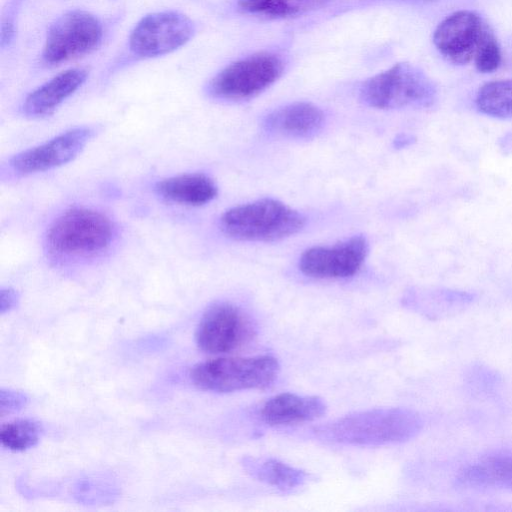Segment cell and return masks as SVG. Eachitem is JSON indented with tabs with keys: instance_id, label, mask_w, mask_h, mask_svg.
Wrapping results in <instances>:
<instances>
[{
	"instance_id": "1",
	"label": "cell",
	"mask_w": 512,
	"mask_h": 512,
	"mask_svg": "<svg viewBox=\"0 0 512 512\" xmlns=\"http://www.w3.org/2000/svg\"><path fill=\"white\" fill-rule=\"evenodd\" d=\"M423 425L420 415L406 408H380L349 414L319 426L318 438L332 443L377 446L413 438Z\"/></svg>"
},
{
	"instance_id": "2",
	"label": "cell",
	"mask_w": 512,
	"mask_h": 512,
	"mask_svg": "<svg viewBox=\"0 0 512 512\" xmlns=\"http://www.w3.org/2000/svg\"><path fill=\"white\" fill-rule=\"evenodd\" d=\"M115 237L111 219L95 209L74 207L61 213L45 235V249L57 262L97 257L107 251Z\"/></svg>"
},
{
	"instance_id": "3",
	"label": "cell",
	"mask_w": 512,
	"mask_h": 512,
	"mask_svg": "<svg viewBox=\"0 0 512 512\" xmlns=\"http://www.w3.org/2000/svg\"><path fill=\"white\" fill-rule=\"evenodd\" d=\"M305 218L298 211L271 198L227 210L220 219L222 231L241 241H276L298 233Z\"/></svg>"
},
{
	"instance_id": "4",
	"label": "cell",
	"mask_w": 512,
	"mask_h": 512,
	"mask_svg": "<svg viewBox=\"0 0 512 512\" xmlns=\"http://www.w3.org/2000/svg\"><path fill=\"white\" fill-rule=\"evenodd\" d=\"M279 372L271 356L220 357L194 365L189 377L199 389L228 393L270 386Z\"/></svg>"
},
{
	"instance_id": "5",
	"label": "cell",
	"mask_w": 512,
	"mask_h": 512,
	"mask_svg": "<svg viewBox=\"0 0 512 512\" xmlns=\"http://www.w3.org/2000/svg\"><path fill=\"white\" fill-rule=\"evenodd\" d=\"M436 87L418 67L397 63L366 80L360 98L377 109L426 108L436 101Z\"/></svg>"
},
{
	"instance_id": "6",
	"label": "cell",
	"mask_w": 512,
	"mask_h": 512,
	"mask_svg": "<svg viewBox=\"0 0 512 512\" xmlns=\"http://www.w3.org/2000/svg\"><path fill=\"white\" fill-rule=\"evenodd\" d=\"M103 25L85 10H70L49 26L42 50L46 66H58L94 51L102 42Z\"/></svg>"
},
{
	"instance_id": "7",
	"label": "cell",
	"mask_w": 512,
	"mask_h": 512,
	"mask_svg": "<svg viewBox=\"0 0 512 512\" xmlns=\"http://www.w3.org/2000/svg\"><path fill=\"white\" fill-rule=\"evenodd\" d=\"M283 70L279 56L270 52L256 53L226 66L210 80L207 91L222 100L250 99L278 80Z\"/></svg>"
},
{
	"instance_id": "8",
	"label": "cell",
	"mask_w": 512,
	"mask_h": 512,
	"mask_svg": "<svg viewBox=\"0 0 512 512\" xmlns=\"http://www.w3.org/2000/svg\"><path fill=\"white\" fill-rule=\"evenodd\" d=\"M195 30L194 22L181 12L151 13L134 26L128 38V47L137 58L163 56L188 43Z\"/></svg>"
},
{
	"instance_id": "9",
	"label": "cell",
	"mask_w": 512,
	"mask_h": 512,
	"mask_svg": "<svg viewBox=\"0 0 512 512\" xmlns=\"http://www.w3.org/2000/svg\"><path fill=\"white\" fill-rule=\"evenodd\" d=\"M256 326L249 315L228 302H217L203 313L195 332L198 347L211 354L228 353L250 343Z\"/></svg>"
},
{
	"instance_id": "10",
	"label": "cell",
	"mask_w": 512,
	"mask_h": 512,
	"mask_svg": "<svg viewBox=\"0 0 512 512\" xmlns=\"http://www.w3.org/2000/svg\"><path fill=\"white\" fill-rule=\"evenodd\" d=\"M92 136L90 127L72 128L16 154L9 160V168L16 176H27L62 166L73 160Z\"/></svg>"
},
{
	"instance_id": "11",
	"label": "cell",
	"mask_w": 512,
	"mask_h": 512,
	"mask_svg": "<svg viewBox=\"0 0 512 512\" xmlns=\"http://www.w3.org/2000/svg\"><path fill=\"white\" fill-rule=\"evenodd\" d=\"M368 253L363 236H354L334 246H314L299 259L301 272L312 278L339 279L356 274Z\"/></svg>"
},
{
	"instance_id": "12",
	"label": "cell",
	"mask_w": 512,
	"mask_h": 512,
	"mask_svg": "<svg viewBox=\"0 0 512 512\" xmlns=\"http://www.w3.org/2000/svg\"><path fill=\"white\" fill-rule=\"evenodd\" d=\"M487 29L474 12L460 10L446 17L436 28L433 42L437 50L454 64L474 59Z\"/></svg>"
},
{
	"instance_id": "13",
	"label": "cell",
	"mask_w": 512,
	"mask_h": 512,
	"mask_svg": "<svg viewBox=\"0 0 512 512\" xmlns=\"http://www.w3.org/2000/svg\"><path fill=\"white\" fill-rule=\"evenodd\" d=\"M87 76V70L83 68L60 72L28 94L22 104L23 114L30 118L52 114L85 83Z\"/></svg>"
},
{
	"instance_id": "14",
	"label": "cell",
	"mask_w": 512,
	"mask_h": 512,
	"mask_svg": "<svg viewBox=\"0 0 512 512\" xmlns=\"http://www.w3.org/2000/svg\"><path fill=\"white\" fill-rule=\"evenodd\" d=\"M324 113L309 102H295L269 113L263 122L271 134L289 138H308L318 133L324 124Z\"/></svg>"
},
{
	"instance_id": "15",
	"label": "cell",
	"mask_w": 512,
	"mask_h": 512,
	"mask_svg": "<svg viewBox=\"0 0 512 512\" xmlns=\"http://www.w3.org/2000/svg\"><path fill=\"white\" fill-rule=\"evenodd\" d=\"M325 412L326 404L317 396L282 393L267 400L260 415L266 424L279 426L312 421Z\"/></svg>"
},
{
	"instance_id": "16",
	"label": "cell",
	"mask_w": 512,
	"mask_h": 512,
	"mask_svg": "<svg viewBox=\"0 0 512 512\" xmlns=\"http://www.w3.org/2000/svg\"><path fill=\"white\" fill-rule=\"evenodd\" d=\"M457 480L469 487L512 488V452L496 451L463 468Z\"/></svg>"
},
{
	"instance_id": "17",
	"label": "cell",
	"mask_w": 512,
	"mask_h": 512,
	"mask_svg": "<svg viewBox=\"0 0 512 512\" xmlns=\"http://www.w3.org/2000/svg\"><path fill=\"white\" fill-rule=\"evenodd\" d=\"M156 192L164 199L190 206H201L217 195L214 181L202 173L183 174L159 181Z\"/></svg>"
},
{
	"instance_id": "18",
	"label": "cell",
	"mask_w": 512,
	"mask_h": 512,
	"mask_svg": "<svg viewBox=\"0 0 512 512\" xmlns=\"http://www.w3.org/2000/svg\"><path fill=\"white\" fill-rule=\"evenodd\" d=\"M244 465L254 478L281 490L301 486L308 477L304 471L275 459L248 458Z\"/></svg>"
},
{
	"instance_id": "19",
	"label": "cell",
	"mask_w": 512,
	"mask_h": 512,
	"mask_svg": "<svg viewBox=\"0 0 512 512\" xmlns=\"http://www.w3.org/2000/svg\"><path fill=\"white\" fill-rule=\"evenodd\" d=\"M327 0H237L244 12L273 18L297 16L322 6Z\"/></svg>"
},
{
	"instance_id": "20",
	"label": "cell",
	"mask_w": 512,
	"mask_h": 512,
	"mask_svg": "<svg viewBox=\"0 0 512 512\" xmlns=\"http://www.w3.org/2000/svg\"><path fill=\"white\" fill-rule=\"evenodd\" d=\"M475 103L485 115L512 118V80H496L484 84L476 95Z\"/></svg>"
},
{
	"instance_id": "21",
	"label": "cell",
	"mask_w": 512,
	"mask_h": 512,
	"mask_svg": "<svg viewBox=\"0 0 512 512\" xmlns=\"http://www.w3.org/2000/svg\"><path fill=\"white\" fill-rule=\"evenodd\" d=\"M42 428L31 419H17L5 423L0 429L3 447L12 451H24L37 444Z\"/></svg>"
},
{
	"instance_id": "22",
	"label": "cell",
	"mask_w": 512,
	"mask_h": 512,
	"mask_svg": "<svg viewBox=\"0 0 512 512\" xmlns=\"http://www.w3.org/2000/svg\"><path fill=\"white\" fill-rule=\"evenodd\" d=\"M478 71L490 73L498 68L501 62L499 45L491 32H485L474 56Z\"/></svg>"
},
{
	"instance_id": "23",
	"label": "cell",
	"mask_w": 512,
	"mask_h": 512,
	"mask_svg": "<svg viewBox=\"0 0 512 512\" xmlns=\"http://www.w3.org/2000/svg\"><path fill=\"white\" fill-rule=\"evenodd\" d=\"M27 402L28 397L26 394L19 391L2 388L0 391L1 416L22 409L27 404Z\"/></svg>"
},
{
	"instance_id": "24",
	"label": "cell",
	"mask_w": 512,
	"mask_h": 512,
	"mask_svg": "<svg viewBox=\"0 0 512 512\" xmlns=\"http://www.w3.org/2000/svg\"><path fill=\"white\" fill-rule=\"evenodd\" d=\"M19 302V294L12 288H3L0 292V312L5 314L14 309Z\"/></svg>"
}]
</instances>
